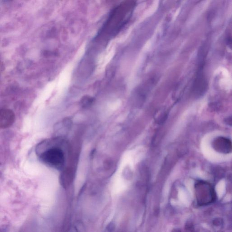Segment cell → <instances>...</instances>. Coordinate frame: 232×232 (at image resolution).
Returning <instances> with one entry per match:
<instances>
[{
	"label": "cell",
	"mask_w": 232,
	"mask_h": 232,
	"mask_svg": "<svg viewBox=\"0 0 232 232\" xmlns=\"http://www.w3.org/2000/svg\"><path fill=\"white\" fill-rule=\"evenodd\" d=\"M40 157L43 162L56 169H61L65 164L64 152L57 146L47 149L41 154Z\"/></svg>",
	"instance_id": "obj_2"
},
{
	"label": "cell",
	"mask_w": 232,
	"mask_h": 232,
	"mask_svg": "<svg viewBox=\"0 0 232 232\" xmlns=\"http://www.w3.org/2000/svg\"><path fill=\"white\" fill-rule=\"evenodd\" d=\"M197 204L205 206L213 203L216 199V194L213 186L208 182L198 180L195 185Z\"/></svg>",
	"instance_id": "obj_1"
},
{
	"label": "cell",
	"mask_w": 232,
	"mask_h": 232,
	"mask_svg": "<svg viewBox=\"0 0 232 232\" xmlns=\"http://www.w3.org/2000/svg\"><path fill=\"white\" fill-rule=\"evenodd\" d=\"M95 98L89 95H85L81 98L80 104L84 108L91 107L95 102Z\"/></svg>",
	"instance_id": "obj_5"
},
{
	"label": "cell",
	"mask_w": 232,
	"mask_h": 232,
	"mask_svg": "<svg viewBox=\"0 0 232 232\" xmlns=\"http://www.w3.org/2000/svg\"><path fill=\"white\" fill-rule=\"evenodd\" d=\"M15 115L9 109H0V129L8 128L13 124Z\"/></svg>",
	"instance_id": "obj_4"
},
{
	"label": "cell",
	"mask_w": 232,
	"mask_h": 232,
	"mask_svg": "<svg viewBox=\"0 0 232 232\" xmlns=\"http://www.w3.org/2000/svg\"><path fill=\"white\" fill-rule=\"evenodd\" d=\"M212 146L219 153L229 154L232 152L231 141L226 137L220 136L216 138L213 141Z\"/></svg>",
	"instance_id": "obj_3"
}]
</instances>
